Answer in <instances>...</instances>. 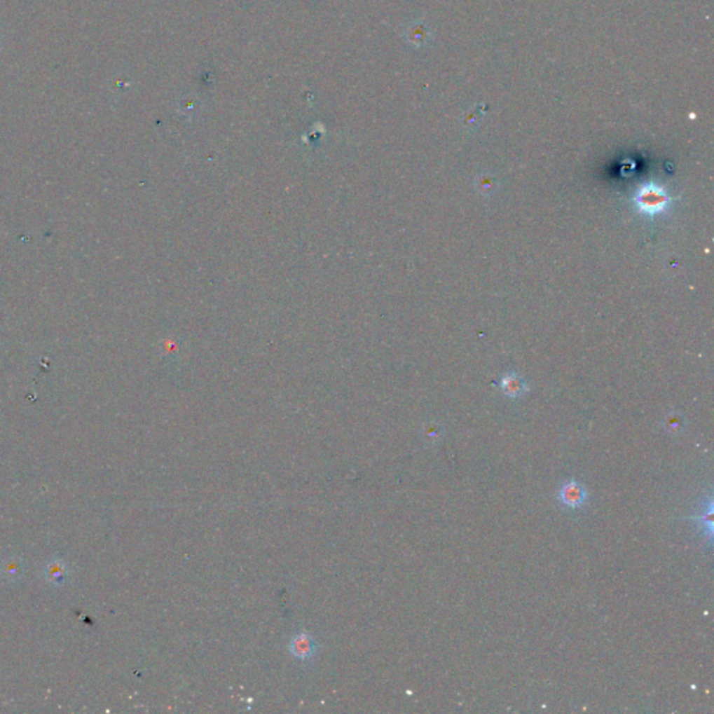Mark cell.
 Instances as JSON below:
<instances>
[{"mask_svg":"<svg viewBox=\"0 0 714 714\" xmlns=\"http://www.w3.org/2000/svg\"><path fill=\"white\" fill-rule=\"evenodd\" d=\"M291 654L297 657L298 660H310L317 650L314 639L307 633H298L293 636L290 646H289Z\"/></svg>","mask_w":714,"mask_h":714,"instance_id":"3","label":"cell"},{"mask_svg":"<svg viewBox=\"0 0 714 714\" xmlns=\"http://www.w3.org/2000/svg\"><path fill=\"white\" fill-rule=\"evenodd\" d=\"M691 519L694 521H699V525L703 528V532L706 533V536L712 540L713 539V500L710 498L708 501V511L701 514V515H694V516H689Z\"/></svg>","mask_w":714,"mask_h":714,"instance_id":"5","label":"cell"},{"mask_svg":"<svg viewBox=\"0 0 714 714\" xmlns=\"http://www.w3.org/2000/svg\"><path fill=\"white\" fill-rule=\"evenodd\" d=\"M673 198L667 191L657 184L642 186L635 197V204L639 212L647 217H656L666 212L670 208Z\"/></svg>","mask_w":714,"mask_h":714,"instance_id":"1","label":"cell"},{"mask_svg":"<svg viewBox=\"0 0 714 714\" xmlns=\"http://www.w3.org/2000/svg\"><path fill=\"white\" fill-rule=\"evenodd\" d=\"M587 497L589 495H587L586 488L575 480L565 481L558 491L560 502L568 508H573V509L583 507Z\"/></svg>","mask_w":714,"mask_h":714,"instance_id":"2","label":"cell"},{"mask_svg":"<svg viewBox=\"0 0 714 714\" xmlns=\"http://www.w3.org/2000/svg\"><path fill=\"white\" fill-rule=\"evenodd\" d=\"M502 390H504V392L508 397L516 398V397L522 395L526 391V387H525V383L519 377H516V376H507L502 380Z\"/></svg>","mask_w":714,"mask_h":714,"instance_id":"4","label":"cell"},{"mask_svg":"<svg viewBox=\"0 0 714 714\" xmlns=\"http://www.w3.org/2000/svg\"><path fill=\"white\" fill-rule=\"evenodd\" d=\"M682 427V419L680 416H675V418H668L667 420V429L671 432H678Z\"/></svg>","mask_w":714,"mask_h":714,"instance_id":"6","label":"cell"}]
</instances>
